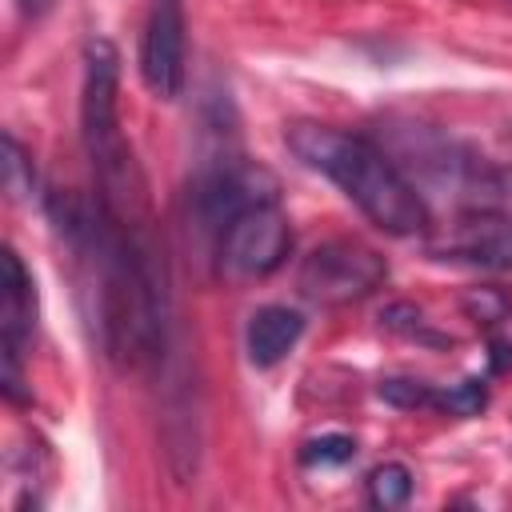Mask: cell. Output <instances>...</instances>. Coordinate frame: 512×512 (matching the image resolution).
<instances>
[{"instance_id":"6da1fadb","label":"cell","mask_w":512,"mask_h":512,"mask_svg":"<svg viewBox=\"0 0 512 512\" xmlns=\"http://www.w3.org/2000/svg\"><path fill=\"white\" fill-rule=\"evenodd\" d=\"M284 140L300 164L328 176L380 232L416 236L428 228V208L420 192L400 176V168L372 140L340 132L332 124H316V120L288 124Z\"/></svg>"},{"instance_id":"4fadbf2b","label":"cell","mask_w":512,"mask_h":512,"mask_svg":"<svg viewBox=\"0 0 512 512\" xmlns=\"http://www.w3.org/2000/svg\"><path fill=\"white\" fill-rule=\"evenodd\" d=\"M488 392H484V380L468 376L460 380L456 388H440L436 392V412H448V416H476L484 408Z\"/></svg>"},{"instance_id":"ba28073f","label":"cell","mask_w":512,"mask_h":512,"mask_svg":"<svg viewBox=\"0 0 512 512\" xmlns=\"http://www.w3.org/2000/svg\"><path fill=\"white\" fill-rule=\"evenodd\" d=\"M300 332H304V316L296 308H288V304H264V308H256L252 320H248V332H244L248 360L256 368L280 364L292 352V344L300 340Z\"/></svg>"},{"instance_id":"3957f363","label":"cell","mask_w":512,"mask_h":512,"mask_svg":"<svg viewBox=\"0 0 512 512\" xmlns=\"http://www.w3.org/2000/svg\"><path fill=\"white\" fill-rule=\"evenodd\" d=\"M388 280V264L376 248L336 236L316 244L296 272V288L304 300L320 304V308H344L356 304L364 296H372L380 284Z\"/></svg>"},{"instance_id":"7a4b0ae2","label":"cell","mask_w":512,"mask_h":512,"mask_svg":"<svg viewBox=\"0 0 512 512\" xmlns=\"http://www.w3.org/2000/svg\"><path fill=\"white\" fill-rule=\"evenodd\" d=\"M116 92H120V52L112 40L92 36L84 44L80 136H84V152H88V164L96 176V204L104 208V216L116 228L144 232V228H152V208H148L144 172L120 132Z\"/></svg>"},{"instance_id":"30bf717a","label":"cell","mask_w":512,"mask_h":512,"mask_svg":"<svg viewBox=\"0 0 512 512\" xmlns=\"http://www.w3.org/2000/svg\"><path fill=\"white\" fill-rule=\"evenodd\" d=\"M460 308L476 324H500L512 316V296L504 288H468L460 296Z\"/></svg>"},{"instance_id":"9a60e30c","label":"cell","mask_w":512,"mask_h":512,"mask_svg":"<svg viewBox=\"0 0 512 512\" xmlns=\"http://www.w3.org/2000/svg\"><path fill=\"white\" fill-rule=\"evenodd\" d=\"M4 184L12 196H24L32 192V172H28V156L20 148L16 136H4Z\"/></svg>"},{"instance_id":"7c38bea8","label":"cell","mask_w":512,"mask_h":512,"mask_svg":"<svg viewBox=\"0 0 512 512\" xmlns=\"http://www.w3.org/2000/svg\"><path fill=\"white\" fill-rule=\"evenodd\" d=\"M380 324H384V328H392V332H400V336L424 340V344H452L448 336L432 332V328H428V320H424V312H420V308H412V304H392V308H384V312H380Z\"/></svg>"},{"instance_id":"9c48e42d","label":"cell","mask_w":512,"mask_h":512,"mask_svg":"<svg viewBox=\"0 0 512 512\" xmlns=\"http://www.w3.org/2000/svg\"><path fill=\"white\" fill-rule=\"evenodd\" d=\"M408 496H412V472H408V464H400V460H388V464H380V468H372L368 472V504L372 508H400V504H408Z\"/></svg>"},{"instance_id":"277c9868","label":"cell","mask_w":512,"mask_h":512,"mask_svg":"<svg viewBox=\"0 0 512 512\" xmlns=\"http://www.w3.org/2000/svg\"><path fill=\"white\" fill-rule=\"evenodd\" d=\"M292 248V228L288 216L280 212V200L252 204L244 208L220 236H216V256L220 268L236 280H260L272 276Z\"/></svg>"},{"instance_id":"52a82bcc","label":"cell","mask_w":512,"mask_h":512,"mask_svg":"<svg viewBox=\"0 0 512 512\" xmlns=\"http://www.w3.org/2000/svg\"><path fill=\"white\" fill-rule=\"evenodd\" d=\"M32 276L20 264L16 248L0 252V344H4V392L8 400H24L20 392V344L32 332Z\"/></svg>"},{"instance_id":"8fae6325","label":"cell","mask_w":512,"mask_h":512,"mask_svg":"<svg viewBox=\"0 0 512 512\" xmlns=\"http://www.w3.org/2000/svg\"><path fill=\"white\" fill-rule=\"evenodd\" d=\"M380 400H388L392 408H436V392L428 380H412V376H388L380 380Z\"/></svg>"},{"instance_id":"2e32d148","label":"cell","mask_w":512,"mask_h":512,"mask_svg":"<svg viewBox=\"0 0 512 512\" xmlns=\"http://www.w3.org/2000/svg\"><path fill=\"white\" fill-rule=\"evenodd\" d=\"M512 368V344L492 340V372H508Z\"/></svg>"},{"instance_id":"e0dca14e","label":"cell","mask_w":512,"mask_h":512,"mask_svg":"<svg viewBox=\"0 0 512 512\" xmlns=\"http://www.w3.org/2000/svg\"><path fill=\"white\" fill-rule=\"evenodd\" d=\"M48 4H52V0H20V8H24V12H32V16H36V12H44Z\"/></svg>"},{"instance_id":"5b68a950","label":"cell","mask_w":512,"mask_h":512,"mask_svg":"<svg viewBox=\"0 0 512 512\" xmlns=\"http://www.w3.org/2000/svg\"><path fill=\"white\" fill-rule=\"evenodd\" d=\"M268 200H280V184L260 164H220L192 184V212L212 236H220L244 208Z\"/></svg>"},{"instance_id":"8992f818","label":"cell","mask_w":512,"mask_h":512,"mask_svg":"<svg viewBox=\"0 0 512 512\" xmlns=\"http://www.w3.org/2000/svg\"><path fill=\"white\" fill-rule=\"evenodd\" d=\"M140 76L156 100H176L184 88V4L152 0L140 36Z\"/></svg>"},{"instance_id":"5bb4252c","label":"cell","mask_w":512,"mask_h":512,"mask_svg":"<svg viewBox=\"0 0 512 512\" xmlns=\"http://www.w3.org/2000/svg\"><path fill=\"white\" fill-rule=\"evenodd\" d=\"M352 456H356V440L344 436V432L312 436V440H304V448H300V460H304V464H348Z\"/></svg>"}]
</instances>
